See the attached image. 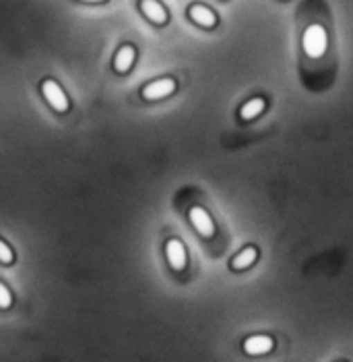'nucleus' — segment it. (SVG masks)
<instances>
[{
  "mask_svg": "<svg viewBox=\"0 0 353 362\" xmlns=\"http://www.w3.org/2000/svg\"><path fill=\"white\" fill-rule=\"evenodd\" d=\"M302 44H304V52H306L310 58L316 60V58H323V56H325V52H327V48H329V35H327V31H325L323 25L314 23V25H310V27L304 31Z\"/></svg>",
  "mask_w": 353,
  "mask_h": 362,
  "instance_id": "1",
  "label": "nucleus"
},
{
  "mask_svg": "<svg viewBox=\"0 0 353 362\" xmlns=\"http://www.w3.org/2000/svg\"><path fill=\"white\" fill-rule=\"evenodd\" d=\"M42 96H44V100L50 104V108L52 110H56V112H66L69 108H71V102H69V98H66V94L62 92V87L54 81V79H46L44 83H42Z\"/></svg>",
  "mask_w": 353,
  "mask_h": 362,
  "instance_id": "2",
  "label": "nucleus"
},
{
  "mask_svg": "<svg viewBox=\"0 0 353 362\" xmlns=\"http://www.w3.org/2000/svg\"><path fill=\"white\" fill-rule=\"evenodd\" d=\"M176 92V79L172 77H163V79H157V81H151L143 87L141 96L149 102L153 100H161V98H168Z\"/></svg>",
  "mask_w": 353,
  "mask_h": 362,
  "instance_id": "3",
  "label": "nucleus"
},
{
  "mask_svg": "<svg viewBox=\"0 0 353 362\" xmlns=\"http://www.w3.org/2000/svg\"><path fill=\"white\" fill-rule=\"evenodd\" d=\"M188 218H190L194 230H197L203 239H213V236H215V222H213V218L209 216L207 209H203V207H192V209L188 212Z\"/></svg>",
  "mask_w": 353,
  "mask_h": 362,
  "instance_id": "4",
  "label": "nucleus"
},
{
  "mask_svg": "<svg viewBox=\"0 0 353 362\" xmlns=\"http://www.w3.org/2000/svg\"><path fill=\"white\" fill-rule=\"evenodd\" d=\"M138 8L153 25H165L170 19L168 8L159 0H138Z\"/></svg>",
  "mask_w": 353,
  "mask_h": 362,
  "instance_id": "5",
  "label": "nucleus"
},
{
  "mask_svg": "<svg viewBox=\"0 0 353 362\" xmlns=\"http://www.w3.org/2000/svg\"><path fill=\"white\" fill-rule=\"evenodd\" d=\"M165 257H168V263H170L172 269L182 271L186 267V248H184L182 241L170 239L165 244Z\"/></svg>",
  "mask_w": 353,
  "mask_h": 362,
  "instance_id": "6",
  "label": "nucleus"
},
{
  "mask_svg": "<svg viewBox=\"0 0 353 362\" xmlns=\"http://www.w3.org/2000/svg\"><path fill=\"white\" fill-rule=\"evenodd\" d=\"M275 346L271 336H250L244 340V352L250 356H258V354H266L271 352Z\"/></svg>",
  "mask_w": 353,
  "mask_h": 362,
  "instance_id": "7",
  "label": "nucleus"
},
{
  "mask_svg": "<svg viewBox=\"0 0 353 362\" xmlns=\"http://www.w3.org/2000/svg\"><path fill=\"white\" fill-rule=\"evenodd\" d=\"M188 17H190L197 25H201V27H205V29H211V27L217 25V15H215L209 6H205V4H192V6L188 8Z\"/></svg>",
  "mask_w": 353,
  "mask_h": 362,
  "instance_id": "8",
  "label": "nucleus"
},
{
  "mask_svg": "<svg viewBox=\"0 0 353 362\" xmlns=\"http://www.w3.org/2000/svg\"><path fill=\"white\" fill-rule=\"evenodd\" d=\"M134 58H136V50H134V46H132V44H124V46L116 52L114 69H116L118 73H126V71H130Z\"/></svg>",
  "mask_w": 353,
  "mask_h": 362,
  "instance_id": "9",
  "label": "nucleus"
},
{
  "mask_svg": "<svg viewBox=\"0 0 353 362\" xmlns=\"http://www.w3.org/2000/svg\"><path fill=\"white\" fill-rule=\"evenodd\" d=\"M256 259H258V248L256 246H246L244 250H239L232 259V269H235V271L248 269Z\"/></svg>",
  "mask_w": 353,
  "mask_h": 362,
  "instance_id": "10",
  "label": "nucleus"
},
{
  "mask_svg": "<svg viewBox=\"0 0 353 362\" xmlns=\"http://www.w3.org/2000/svg\"><path fill=\"white\" fill-rule=\"evenodd\" d=\"M264 108H266L264 98H252L239 108V117H242V121H252V119L260 117L264 112Z\"/></svg>",
  "mask_w": 353,
  "mask_h": 362,
  "instance_id": "11",
  "label": "nucleus"
},
{
  "mask_svg": "<svg viewBox=\"0 0 353 362\" xmlns=\"http://www.w3.org/2000/svg\"><path fill=\"white\" fill-rule=\"evenodd\" d=\"M12 261H15V252H12V248H10L4 241H0V263L10 265Z\"/></svg>",
  "mask_w": 353,
  "mask_h": 362,
  "instance_id": "12",
  "label": "nucleus"
},
{
  "mask_svg": "<svg viewBox=\"0 0 353 362\" xmlns=\"http://www.w3.org/2000/svg\"><path fill=\"white\" fill-rule=\"evenodd\" d=\"M12 304V296L8 292V288L0 282V309H8Z\"/></svg>",
  "mask_w": 353,
  "mask_h": 362,
  "instance_id": "13",
  "label": "nucleus"
},
{
  "mask_svg": "<svg viewBox=\"0 0 353 362\" xmlns=\"http://www.w3.org/2000/svg\"><path fill=\"white\" fill-rule=\"evenodd\" d=\"M77 2H85V4H104L108 0H77Z\"/></svg>",
  "mask_w": 353,
  "mask_h": 362,
  "instance_id": "14",
  "label": "nucleus"
}]
</instances>
